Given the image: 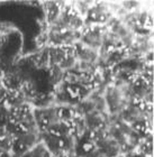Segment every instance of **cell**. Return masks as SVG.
I'll use <instances>...</instances> for the list:
<instances>
[{
    "mask_svg": "<svg viewBox=\"0 0 154 157\" xmlns=\"http://www.w3.org/2000/svg\"><path fill=\"white\" fill-rule=\"evenodd\" d=\"M56 121L55 105L45 108H34V122L39 135L44 134Z\"/></svg>",
    "mask_w": 154,
    "mask_h": 157,
    "instance_id": "6da1fadb",
    "label": "cell"
},
{
    "mask_svg": "<svg viewBox=\"0 0 154 157\" xmlns=\"http://www.w3.org/2000/svg\"><path fill=\"white\" fill-rule=\"evenodd\" d=\"M108 10L106 9L104 6H95L91 9L87 11V16H88V21L93 24V25H99V24L106 23L109 18Z\"/></svg>",
    "mask_w": 154,
    "mask_h": 157,
    "instance_id": "7a4b0ae2",
    "label": "cell"
},
{
    "mask_svg": "<svg viewBox=\"0 0 154 157\" xmlns=\"http://www.w3.org/2000/svg\"><path fill=\"white\" fill-rule=\"evenodd\" d=\"M61 8L59 3L56 2H45L44 5V13H45L46 21L49 24H56L61 17Z\"/></svg>",
    "mask_w": 154,
    "mask_h": 157,
    "instance_id": "3957f363",
    "label": "cell"
},
{
    "mask_svg": "<svg viewBox=\"0 0 154 157\" xmlns=\"http://www.w3.org/2000/svg\"><path fill=\"white\" fill-rule=\"evenodd\" d=\"M8 92L9 91L3 86V84L1 83V81H0V105H5V102H6V100H7V97H8Z\"/></svg>",
    "mask_w": 154,
    "mask_h": 157,
    "instance_id": "277c9868",
    "label": "cell"
},
{
    "mask_svg": "<svg viewBox=\"0 0 154 157\" xmlns=\"http://www.w3.org/2000/svg\"><path fill=\"white\" fill-rule=\"evenodd\" d=\"M0 78H1V72H0Z\"/></svg>",
    "mask_w": 154,
    "mask_h": 157,
    "instance_id": "5b68a950",
    "label": "cell"
}]
</instances>
